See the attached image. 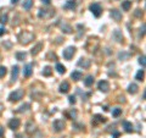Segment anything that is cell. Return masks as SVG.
<instances>
[{
	"label": "cell",
	"mask_w": 146,
	"mask_h": 138,
	"mask_svg": "<svg viewBox=\"0 0 146 138\" xmlns=\"http://www.w3.org/2000/svg\"><path fill=\"white\" fill-rule=\"evenodd\" d=\"M97 88L101 91V92L103 93H107L108 91H110V84H108V82L107 81H100L99 83H97Z\"/></svg>",
	"instance_id": "6"
},
{
	"label": "cell",
	"mask_w": 146,
	"mask_h": 138,
	"mask_svg": "<svg viewBox=\"0 0 146 138\" xmlns=\"http://www.w3.org/2000/svg\"><path fill=\"white\" fill-rule=\"evenodd\" d=\"M68 102L71 104H75V97L74 95H69L68 97Z\"/></svg>",
	"instance_id": "37"
},
{
	"label": "cell",
	"mask_w": 146,
	"mask_h": 138,
	"mask_svg": "<svg viewBox=\"0 0 146 138\" xmlns=\"http://www.w3.org/2000/svg\"><path fill=\"white\" fill-rule=\"evenodd\" d=\"M18 1H20V0H11V3H12V4H17Z\"/></svg>",
	"instance_id": "46"
},
{
	"label": "cell",
	"mask_w": 146,
	"mask_h": 138,
	"mask_svg": "<svg viewBox=\"0 0 146 138\" xmlns=\"http://www.w3.org/2000/svg\"><path fill=\"white\" fill-rule=\"evenodd\" d=\"M42 3L45 4V5H50V3H51V0H42Z\"/></svg>",
	"instance_id": "41"
},
{
	"label": "cell",
	"mask_w": 146,
	"mask_h": 138,
	"mask_svg": "<svg viewBox=\"0 0 146 138\" xmlns=\"http://www.w3.org/2000/svg\"><path fill=\"white\" fill-rule=\"evenodd\" d=\"M74 54H75V48L74 46H68L67 49L63 50V57L66 59V60H71Z\"/></svg>",
	"instance_id": "5"
},
{
	"label": "cell",
	"mask_w": 146,
	"mask_h": 138,
	"mask_svg": "<svg viewBox=\"0 0 146 138\" xmlns=\"http://www.w3.org/2000/svg\"><path fill=\"white\" fill-rule=\"evenodd\" d=\"M16 57H17V60L23 61L26 57H27V53H22V51H18V53H16Z\"/></svg>",
	"instance_id": "26"
},
{
	"label": "cell",
	"mask_w": 146,
	"mask_h": 138,
	"mask_svg": "<svg viewBox=\"0 0 146 138\" xmlns=\"http://www.w3.org/2000/svg\"><path fill=\"white\" fill-rule=\"evenodd\" d=\"M23 95H25V91L23 89H16V91H14V92L10 93V95H9V100L10 102H18V100H21L22 98H23Z\"/></svg>",
	"instance_id": "2"
},
{
	"label": "cell",
	"mask_w": 146,
	"mask_h": 138,
	"mask_svg": "<svg viewBox=\"0 0 146 138\" xmlns=\"http://www.w3.org/2000/svg\"><path fill=\"white\" fill-rule=\"evenodd\" d=\"M32 72H33V65L27 64L25 66V68H23V76H25V77H29V76L32 75Z\"/></svg>",
	"instance_id": "13"
},
{
	"label": "cell",
	"mask_w": 146,
	"mask_h": 138,
	"mask_svg": "<svg viewBox=\"0 0 146 138\" xmlns=\"http://www.w3.org/2000/svg\"><path fill=\"white\" fill-rule=\"evenodd\" d=\"M56 71L59 72V73H65L66 72V67H65L62 64H56Z\"/></svg>",
	"instance_id": "28"
},
{
	"label": "cell",
	"mask_w": 146,
	"mask_h": 138,
	"mask_svg": "<svg viewBox=\"0 0 146 138\" xmlns=\"http://www.w3.org/2000/svg\"><path fill=\"white\" fill-rule=\"evenodd\" d=\"M144 77H145L144 70H139L138 73H136V76H135V79H138V81H144Z\"/></svg>",
	"instance_id": "25"
},
{
	"label": "cell",
	"mask_w": 146,
	"mask_h": 138,
	"mask_svg": "<svg viewBox=\"0 0 146 138\" xmlns=\"http://www.w3.org/2000/svg\"><path fill=\"white\" fill-rule=\"evenodd\" d=\"M38 16L40 18H45V17H50L49 15H48V10H43V9H40L39 12H38Z\"/></svg>",
	"instance_id": "30"
},
{
	"label": "cell",
	"mask_w": 146,
	"mask_h": 138,
	"mask_svg": "<svg viewBox=\"0 0 146 138\" xmlns=\"http://www.w3.org/2000/svg\"><path fill=\"white\" fill-rule=\"evenodd\" d=\"M7 20H9V17H7V15L6 14H4L0 16V23H6Z\"/></svg>",
	"instance_id": "35"
},
{
	"label": "cell",
	"mask_w": 146,
	"mask_h": 138,
	"mask_svg": "<svg viewBox=\"0 0 146 138\" xmlns=\"http://www.w3.org/2000/svg\"><path fill=\"white\" fill-rule=\"evenodd\" d=\"M121 114H122V109H121V108H114V109L112 110V116H114V117H118Z\"/></svg>",
	"instance_id": "31"
},
{
	"label": "cell",
	"mask_w": 146,
	"mask_h": 138,
	"mask_svg": "<svg viewBox=\"0 0 146 138\" xmlns=\"http://www.w3.org/2000/svg\"><path fill=\"white\" fill-rule=\"evenodd\" d=\"M129 56H130V54L129 53H119L118 54V57H119L121 60H127Z\"/></svg>",
	"instance_id": "33"
},
{
	"label": "cell",
	"mask_w": 146,
	"mask_h": 138,
	"mask_svg": "<svg viewBox=\"0 0 146 138\" xmlns=\"http://www.w3.org/2000/svg\"><path fill=\"white\" fill-rule=\"evenodd\" d=\"M103 110H105V111H108L110 109H108V106H103Z\"/></svg>",
	"instance_id": "47"
},
{
	"label": "cell",
	"mask_w": 146,
	"mask_h": 138,
	"mask_svg": "<svg viewBox=\"0 0 146 138\" xmlns=\"http://www.w3.org/2000/svg\"><path fill=\"white\" fill-rule=\"evenodd\" d=\"M123 127H124V131L128 132V133H132L134 131V127H133L132 122H129V121H123Z\"/></svg>",
	"instance_id": "14"
},
{
	"label": "cell",
	"mask_w": 146,
	"mask_h": 138,
	"mask_svg": "<svg viewBox=\"0 0 146 138\" xmlns=\"http://www.w3.org/2000/svg\"><path fill=\"white\" fill-rule=\"evenodd\" d=\"M93 83H94V76H91V75L86 76V78L84 79V84H85V87H91Z\"/></svg>",
	"instance_id": "19"
},
{
	"label": "cell",
	"mask_w": 146,
	"mask_h": 138,
	"mask_svg": "<svg viewBox=\"0 0 146 138\" xmlns=\"http://www.w3.org/2000/svg\"><path fill=\"white\" fill-rule=\"evenodd\" d=\"M42 49H43V43H38L36 46H33V48H32L31 54H32V55H37V54L39 53Z\"/></svg>",
	"instance_id": "17"
},
{
	"label": "cell",
	"mask_w": 146,
	"mask_h": 138,
	"mask_svg": "<svg viewBox=\"0 0 146 138\" xmlns=\"http://www.w3.org/2000/svg\"><path fill=\"white\" fill-rule=\"evenodd\" d=\"M140 33H141V35L145 34V23H143V26H141V28H140Z\"/></svg>",
	"instance_id": "38"
},
{
	"label": "cell",
	"mask_w": 146,
	"mask_h": 138,
	"mask_svg": "<svg viewBox=\"0 0 146 138\" xmlns=\"http://www.w3.org/2000/svg\"><path fill=\"white\" fill-rule=\"evenodd\" d=\"M75 7H77V1L75 0H67L66 4L63 5V9H66V10H73Z\"/></svg>",
	"instance_id": "9"
},
{
	"label": "cell",
	"mask_w": 146,
	"mask_h": 138,
	"mask_svg": "<svg viewBox=\"0 0 146 138\" xmlns=\"http://www.w3.org/2000/svg\"><path fill=\"white\" fill-rule=\"evenodd\" d=\"M48 57H51V59H52V60H57L56 55H55V54H52V53H50L49 55H48Z\"/></svg>",
	"instance_id": "39"
},
{
	"label": "cell",
	"mask_w": 146,
	"mask_h": 138,
	"mask_svg": "<svg viewBox=\"0 0 146 138\" xmlns=\"http://www.w3.org/2000/svg\"><path fill=\"white\" fill-rule=\"evenodd\" d=\"M0 113H1V109H0Z\"/></svg>",
	"instance_id": "49"
},
{
	"label": "cell",
	"mask_w": 146,
	"mask_h": 138,
	"mask_svg": "<svg viewBox=\"0 0 146 138\" xmlns=\"http://www.w3.org/2000/svg\"><path fill=\"white\" fill-rule=\"evenodd\" d=\"M61 28H62V31H63L65 33H68V34L72 33V31H73L71 26H68V25H61Z\"/></svg>",
	"instance_id": "29"
},
{
	"label": "cell",
	"mask_w": 146,
	"mask_h": 138,
	"mask_svg": "<svg viewBox=\"0 0 146 138\" xmlns=\"http://www.w3.org/2000/svg\"><path fill=\"white\" fill-rule=\"evenodd\" d=\"M26 127H27V128H26V131H27V133H31V135H32L33 132L36 131V127H34V124H33V122H28Z\"/></svg>",
	"instance_id": "23"
},
{
	"label": "cell",
	"mask_w": 146,
	"mask_h": 138,
	"mask_svg": "<svg viewBox=\"0 0 146 138\" xmlns=\"http://www.w3.org/2000/svg\"><path fill=\"white\" fill-rule=\"evenodd\" d=\"M135 15H136V16H140V15H143V11H141V10H136Z\"/></svg>",
	"instance_id": "43"
},
{
	"label": "cell",
	"mask_w": 146,
	"mask_h": 138,
	"mask_svg": "<svg viewBox=\"0 0 146 138\" xmlns=\"http://www.w3.org/2000/svg\"><path fill=\"white\" fill-rule=\"evenodd\" d=\"M130 6H132V1H130V0H124V1L122 3V7H123L124 11H129Z\"/></svg>",
	"instance_id": "22"
},
{
	"label": "cell",
	"mask_w": 146,
	"mask_h": 138,
	"mask_svg": "<svg viewBox=\"0 0 146 138\" xmlns=\"http://www.w3.org/2000/svg\"><path fill=\"white\" fill-rule=\"evenodd\" d=\"M31 108V105H29L28 103H26V104H22L20 108H18L17 110H16V113H25V111H27V110Z\"/></svg>",
	"instance_id": "21"
},
{
	"label": "cell",
	"mask_w": 146,
	"mask_h": 138,
	"mask_svg": "<svg viewBox=\"0 0 146 138\" xmlns=\"http://www.w3.org/2000/svg\"><path fill=\"white\" fill-rule=\"evenodd\" d=\"M59 89H60V93H68V91H69V83L68 82H62Z\"/></svg>",
	"instance_id": "16"
},
{
	"label": "cell",
	"mask_w": 146,
	"mask_h": 138,
	"mask_svg": "<svg viewBox=\"0 0 146 138\" xmlns=\"http://www.w3.org/2000/svg\"><path fill=\"white\" fill-rule=\"evenodd\" d=\"M65 127H66V124H65L62 120L57 119V120L54 121V124H52V130H54L55 132H61L62 130H65Z\"/></svg>",
	"instance_id": "4"
},
{
	"label": "cell",
	"mask_w": 146,
	"mask_h": 138,
	"mask_svg": "<svg viewBox=\"0 0 146 138\" xmlns=\"http://www.w3.org/2000/svg\"><path fill=\"white\" fill-rule=\"evenodd\" d=\"M112 37H113V39L116 40V42L123 43V34H122V32L119 31V29H114V32H113V34H112Z\"/></svg>",
	"instance_id": "10"
},
{
	"label": "cell",
	"mask_w": 146,
	"mask_h": 138,
	"mask_svg": "<svg viewBox=\"0 0 146 138\" xmlns=\"http://www.w3.org/2000/svg\"><path fill=\"white\" fill-rule=\"evenodd\" d=\"M32 6H33V0H26L23 3V9L25 10H29Z\"/></svg>",
	"instance_id": "27"
},
{
	"label": "cell",
	"mask_w": 146,
	"mask_h": 138,
	"mask_svg": "<svg viewBox=\"0 0 146 138\" xmlns=\"http://www.w3.org/2000/svg\"><path fill=\"white\" fill-rule=\"evenodd\" d=\"M83 77V73L80 72V71H73L71 73V78L73 79V81H80Z\"/></svg>",
	"instance_id": "15"
},
{
	"label": "cell",
	"mask_w": 146,
	"mask_h": 138,
	"mask_svg": "<svg viewBox=\"0 0 146 138\" xmlns=\"http://www.w3.org/2000/svg\"><path fill=\"white\" fill-rule=\"evenodd\" d=\"M15 138H25V136H23V135H21V133H18V135H16V136H15Z\"/></svg>",
	"instance_id": "44"
},
{
	"label": "cell",
	"mask_w": 146,
	"mask_h": 138,
	"mask_svg": "<svg viewBox=\"0 0 146 138\" xmlns=\"http://www.w3.org/2000/svg\"><path fill=\"white\" fill-rule=\"evenodd\" d=\"M42 73H43V76H45V77H49V76H51V73H52V68L50 67V66H45Z\"/></svg>",
	"instance_id": "24"
},
{
	"label": "cell",
	"mask_w": 146,
	"mask_h": 138,
	"mask_svg": "<svg viewBox=\"0 0 146 138\" xmlns=\"http://www.w3.org/2000/svg\"><path fill=\"white\" fill-rule=\"evenodd\" d=\"M103 122H106V117H103L102 115H99V114L94 115V117H93V124L94 125L103 124Z\"/></svg>",
	"instance_id": "8"
},
{
	"label": "cell",
	"mask_w": 146,
	"mask_h": 138,
	"mask_svg": "<svg viewBox=\"0 0 146 138\" xmlns=\"http://www.w3.org/2000/svg\"><path fill=\"white\" fill-rule=\"evenodd\" d=\"M18 72H20V67L16 65V66H14V67H12V76H11L12 82H15L18 78Z\"/></svg>",
	"instance_id": "18"
},
{
	"label": "cell",
	"mask_w": 146,
	"mask_h": 138,
	"mask_svg": "<svg viewBox=\"0 0 146 138\" xmlns=\"http://www.w3.org/2000/svg\"><path fill=\"white\" fill-rule=\"evenodd\" d=\"M118 136H119V133H118V132H116V133H114V138H117Z\"/></svg>",
	"instance_id": "48"
},
{
	"label": "cell",
	"mask_w": 146,
	"mask_h": 138,
	"mask_svg": "<svg viewBox=\"0 0 146 138\" xmlns=\"http://www.w3.org/2000/svg\"><path fill=\"white\" fill-rule=\"evenodd\" d=\"M118 102H121V103H125V98L124 97H121V98L118 99Z\"/></svg>",
	"instance_id": "42"
},
{
	"label": "cell",
	"mask_w": 146,
	"mask_h": 138,
	"mask_svg": "<svg viewBox=\"0 0 146 138\" xmlns=\"http://www.w3.org/2000/svg\"><path fill=\"white\" fill-rule=\"evenodd\" d=\"M139 64L143 66V67H145V65H146V62H145V56L144 55H141V56L139 57Z\"/></svg>",
	"instance_id": "36"
},
{
	"label": "cell",
	"mask_w": 146,
	"mask_h": 138,
	"mask_svg": "<svg viewBox=\"0 0 146 138\" xmlns=\"http://www.w3.org/2000/svg\"><path fill=\"white\" fill-rule=\"evenodd\" d=\"M111 17L117 22L121 21L122 20V12L121 11H118V10H116V9H113V10H111Z\"/></svg>",
	"instance_id": "11"
},
{
	"label": "cell",
	"mask_w": 146,
	"mask_h": 138,
	"mask_svg": "<svg viewBox=\"0 0 146 138\" xmlns=\"http://www.w3.org/2000/svg\"><path fill=\"white\" fill-rule=\"evenodd\" d=\"M33 39H34V34L31 32H27V31H25V32H22L18 34V40H20V43H21L22 45L29 44Z\"/></svg>",
	"instance_id": "1"
},
{
	"label": "cell",
	"mask_w": 146,
	"mask_h": 138,
	"mask_svg": "<svg viewBox=\"0 0 146 138\" xmlns=\"http://www.w3.org/2000/svg\"><path fill=\"white\" fill-rule=\"evenodd\" d=\"M66 115H67L68 119H72V120H73V119H75V117H77V111H75V110H71V111H69V113H67Z\"/></svg>",
	"instance_id": "32"
},
{
	"label": "cell",
	"mask_w": 146,
	"mask_h": 138,
	"mask_svg": "<svg viewBox=\"0 0 146 138\" xmlns=\"http://www.w3.org/2000/svg\"><path fill=\"white\" fill-rule=\"evenodd\" d=\"M20 125H21V121L18 120V119H11V120L9 121V127H10L11 130H17V128L20 127Z\"/></svg>",
	"instance_id": "7"
},
{
	"label": "cell",
	"mask_w": 146,
	"mask_h": 138,
	"mask_svg": "<svg viewBox=\"0 0 146 138\" xmlns=\"http://www.w3.org/2000/svg\"><path fill=\"white\" fill-rule=\"evenodd\" d=\"M6 72H7V70L5 66H0V78H3L6 75Z\"/></svg>",
	"instance_id": "34"
},
{
	"label": "cell",
	"mask_w": 146,
	"mask_h": 138,
	"mask_svg": "<svg viewBox=\"0 0 146 138\" xmlns=\"http://www.w3.org/2000/svg\"><path fill=\"white\" fill-rule=\"evenodd\" d=\"M4 137V127L3 126H0V138Z\"/></svg>",
	"instance_id": "40"
},
{
	"label": "cell",
	"mask_w": 146,
	"mask_h": 138,
	"mask_svg": "<svg viewBox=\"0 0 146 138\" xmlns=\"http://www.w3.org/2000/svg\"><path fill=\"white\" fill-rule=\"evenodd\" d=\"M77 65H78L79 67H83V68H89L90 66V60H88V59H79L78 62H77Z\"/></svg>",
	"instance_id": "12"
},
{
	"label": "cell",
	"mask_w": 146,
	"mask_h": 138,
	"mask_svg": "<svg viewBox=\"0 0 146 138\" xmlns=\"http://www.w3.org/2000/svg\"><path fill=\"white\" fill-rule=\"evenodd\" d=\"M138 89H139V87H138V84H135V83H132V84L128 86V92L130 93V94L138 93Z\"/></svg>",
	"instance_id": "20"
},
{
	"label": "cell",
	"mask_w": 146,
	"mask_h": 138,
	"mask_svg": "<svg viewBox=\"0 0 146 138\" xmlns=\"http://www.w3.org/2000/svg\"><path fill=\"white\" fill-rule=\"evenodd\" d=\"M5 32H6V31H5V28H0V35H3Z\"/></svg>",
	"instance_id": "45"
},
{
	"label": "cell",
	"mask_w": 146,
	"mask_h": 138,
	"mask_svg": "<svg viewBox=\"0 0 146 138\" xmlns=\"http://www.w3.org/2000/svg\"><path fill=\"white\" fill-rule=\"evenodd\" d=\"M89 10L93 12V15L95 16V17H100L101 14H102V7H101V5L97 4V3L91 4V5L89 6Z\"/></svg>",
	"instance_id": "3"
}]
</instances>
